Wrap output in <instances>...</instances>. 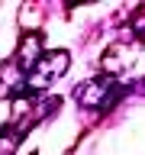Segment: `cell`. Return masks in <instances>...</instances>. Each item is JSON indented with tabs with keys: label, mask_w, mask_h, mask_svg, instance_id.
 Here are the masks:
<instances>
[{
	"label": "cell",
	"mask_w": 145,
	"mask_h": 155,
	"mask_svg": "<svg viewBox=\"0 0 145 155\" xmlns=\"http://www.w3.org/2000/svg\"><path fill=\"white\" fill-rule=\"evenodd\" d=\"M139 48H142L139 39H119V42H113V45L106 48V55H103V68L110 71V74L126 71V68L139 58Z\"/></svg>",
	"instance_id": "cell-2"
},
{
	"label": "cell",
	"mask_w": 145,
	"mask_h": 155,
	"mask_svg": "<svg viewBox=\"0 0 145 155\" xmlns=\"http://www.w3.org/2000/svg\"><path fill=\"white\" fill-rule=\"evenodd\" d=\"M71 65V55H68L65 48H58V52H45V55L39 58L36 65L26 71V81H23V94H39V91H45L55 78H61Z\"/></svg>",
	"instance_id": "cell-1"
},
{
	"label": "cell",
	"mask_w": 145,
	"mask_h": 155,
	"mask_svg": "<svg viewBox=\"0 0 145 155\" xmlns=\"http://www.w3.org/2000/svg\"><path fill=\"white\" fill-rule=\"evenodd\" d=\"M29 126H32V120L26 116L19 126H10V129H3V133H0V155H13V152H16Z\"/></svg>",
	"instance_id": "cell-3"
}]
</instances>
